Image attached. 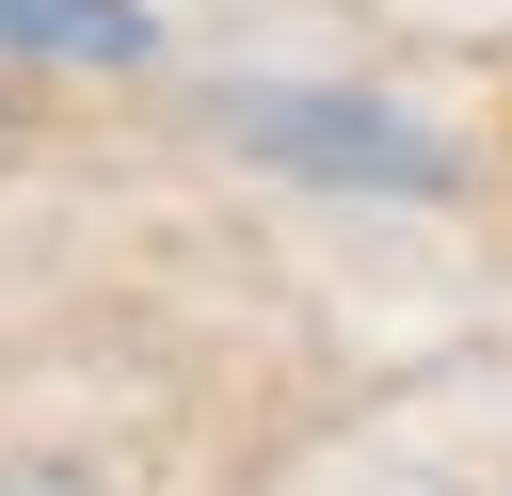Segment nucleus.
Returning a JSON list of instances; mask_svg holds the SVG:
<instances>
[{
  "label": "nucleus",
  "mask_w": 512,
  "mask_h": 496,
  "mask_svg": "<svg viewBox=\"0 0 512 496\" xmlns=\"http://www.w3.org/2000/svg\"><path fill=\"white\" fill-rule=\"evenodd\" d=\"M224 144H256V160H288V176H336V192H448V176H464L432 112L336 96V80H256V96H224Z\"/></svg>",
  "instance_id": "nucleus-1"
},
{
  "label": "nucleus",
  "mask_w": 512,
  "mask_h": 496,
  "mask_svg": "<svg viewBox=\"0 0 512 496\" xmlns=\"http://www.w3.org/2000/svg\"><path fill=\"white\" fill-rule=\"evenodd\" d=\"M0 64L128 80V64H160V0H0Z\"/></svg>",
  "instance_id": "nucleus-2"
},
{
  "label": "nucleus",
  "mask_w": 512,
  "mask_h": 496,
  "mask_svg": "<svg viewBox=\"0 0 512 496\" xmlns=\"http://www.w3.org/2000/svg\"><path fill=\"white\" fill-rule=\"evenodd\" d=\"M0 496H80V480H0Z\"/></svg>",
  "instance_id": "nucleus-3"
}]
</instances>
